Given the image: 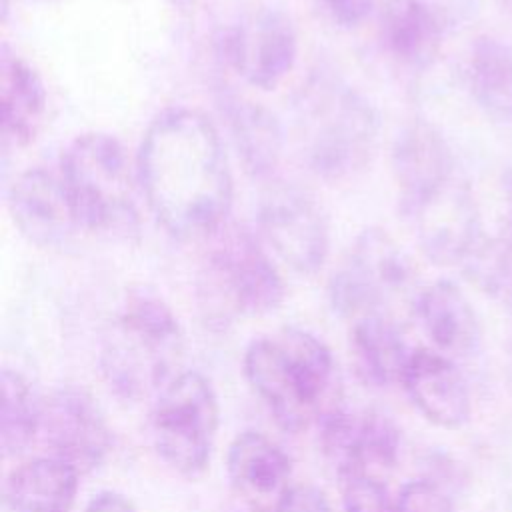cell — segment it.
<instances>
[{
    "mask_svg": "<svg viewBox=\"0 0 512 512\" xmlns=\"http://www.w3.org/2000/svg\"><path fill=\"white\" fill-rule=\"evenodd\" d=\"M0 116L4 140L14 146L30 144L46 116V90L38 72L8 46L0 56Z\"/></svg>",
    "mask_w": 512,
    "mask_h": 512,
    "instance_id": "cell-21",
    "label": "cell"
},
{
    "mask_svg": "<svg viewBox=\"0 0 512 512\" xmlns=\"http://www.w3.org/2000/svg\"><path fill=\"white\" fill-rule=\"evenodd\" d=\"M412 266L394 238L380 230H364L350 248L348 260L332 276L330 300L342 316L362 318L380 314L388 296L406 288Z\"/></svg>",
    "mask_w": 512,
    "mask_h": 512,
    "instance_id": "cell-8",
    "label": "cell"
},
{
    "mask_svg": "<svg viewBox=\"0 0 512 512\" xmlns=\"http://www.w3.org/2000/svg\"><path fill=\"white\" fill-rule=\"evenodd\" d=\"M326 14L340 26H358L372 10L374 0H320Z\"/></svg>",
    "mask_w": 512,
    "mask_h": 512,
    "instance_id": "cell-29",
    "label": "cell"
},
{
    "mask_svg": "<svg viewBox=\"0 0 512 512\" xmlns=\"http://www.w3.org/2000/svg\"><path fill=\"white\" fill-rule=\"evenodd\" d=\"M212 236L200 274L208 316L226 322L274 312L286 290L260 238L242 226H222Z\"/></svg>",
    "mask_w": 512,
    "mask_h": 512,
    "instance_id": "cell-6",
    "label": "cell"
},
{
    "mask_svg": "<svg viewBox=\"0 0 512 512\" xmlns=\"http://www.w3.org/2000/svg\"><path fill=\"white\" fill-rule=\"evenodd\" d=\"M416 318L434 350L458 360L480 350L482 326L476 308L452 280H436L414 300Z\"/></svg>",
    "mask_w": 512,
    "mask_h": 512,
    "instance_id": "cell-18",
    "label": "cell"
},
{
    "mask_svg": "<svg viewBox=\"0 0 512 512\" xmlns=\"http://www.w3.org/2000/svg\"><path fill=\"white\" fill-rule=\"evenodd\" d=\"M338 490L344 512H396L384 476L370 472H340Z\"/></svg>",
    "mask_w": 512,
    "mask_h": 512,
    "instance_id": "cell-26",
    "label": "cell"
},
{
    "mask_svg": "<svg viewBox=\"0 0 512 512\" xmlns=\"http://www.w3.org/2000/svg\"><path fill=\"white\" fill-rule=\"evenodd\" d=\"M228 124L246 170L266 178L278 166L282 154V130L274 114L254 102H234L228 110Z\"/></svg>",
    "mask_w": 512,
    "mask_h": 512,
    "instance_id": "cell-24",
    "label": "cell"
},
{
    "mask_svg": "<svg viewBox=\"0 0 512 512\" xmlns=\"http://www.w3.org/2000/svg\"><path fill=\"white\" fill-rule=\"evenodd\" d=\"M446 26L424 0H386L380 12L384 50L402 66L422 70L440 52Z\"/></svg>",
    "mask_w": 512,
    "mask_h": 512,
    "instance_id": "cell-19",
    "label": "cell"
},
{
    "mask_svg": "<svg viewBox=\"0 0 512 512\" xmlns=\"http://www.w3.org/2000/svg\"><path fill=\"white\" fill-rule=\"evenodd\" d=\"M428 260L440 266L464 264L482 238V216L472 190L452 180L428 200L404 212Z\"/></svg>",
    "mask_w": 512,
    "mask_h": 512,
    "instance_id": "cell-12",
    "label": "cell"
},
{
    "mask_svg": "<svg viewBox=\"0 0 512 512\" xmlns=\"http://www.w3.org/2000/svg\"><path fill=\"white\" fill-rule=\"evenodd\" d=\"M138 182L154 218L178 240L212 236L232 206L220 134L192 108H170L150 122L138 150Z\"/></svg>",
    "mask_w": 512,
    "mask_h": 512,
    "instance_id": "cell-1",
    "label": "cell"
},
{
    "mask_svg": "<svg viewBox=\"0 0 512 512\" xmlns=\"http://www.w3.org/2000/svg\"><path fill=\"white\" fill-rule=\"evenodd\" d=\"M262 240L292 270L318 272L330 248L328 222L314 198L294 184L270 186L258 204Z\"/></svg>",
    "mask_w": 512,
    "mask_h": 512,
    "instance_id": "cell-9",
    "label": "cell"
},
{
    "mask_svg": "<svg viewBox=\"0 0 512 512\" xmlns=\"http://www.w3.org/2000/svg\"><path fill=\"white\" fill-rule=\"evenodd\" d=\"M392 172L400 188L402 212L428 200L456 178L446 138L424 120L410 122L396 136Z\"/></svg>",
    "mask_w": 512,
    "mask_h": 512,
    "instance_id": "cell-17",
    "label": "cell"
},
{
    "mask_svg": "<svg viewBox=\"0 0 512 512\" xmlns=\"http://www.w3.org/2000/svg\"><path fill=\"white\" fill-rule=\"evenodd\" d=\"M84 512H136V508L124 494L104 490V492H98L86 504Z\"/></svg>",
    "mask_w": 512,
    "mask_h": 512,
    "instance_id": "cell-30",
    "label": "cell"
},
{
    "mask_svg": "<svg viewBox=\"0 0 512 512\" xmlns=\"http://www.w3.org/2000/svg\"><path fill=\"white\" fill-rule=\"evenodd\" d=\"M60 176L82 230L128 238L138 232L134 176L124 146L110 134L88 132L72 140Z\"/></svg>",
    "mask_w": 512,
    "mask_h": 512,
    "instance_id": "cell-5",
    "label": "cell"
},
{
    "mask_svg": "<svg viewBox=\"0 0 512 512\" xmlns=\"http://www.w3.org/2000/svg\"><path fill=\"white\" fill-rule=\"evenodd\" d=\"M0 388V446L4 456H16L40 432L42 400L36 398L30 382L10 368L2 370Z\"/></svg>",
    "mask_w": 512,
    "mask_h": 512,
    "instance_id": "cell-25",
    "label": "cell"
},
{
    "mask_svg": "<svg viewBox=\"0 0 512 512\" xmlns=\"http://www.w3.org/2000/svg\"><path fill=\"white\" fill-rule=\"evenodd\" d=\"M400 384L418 412L434 426L456 430L468 422L472 400L456 360L434 348H416L410 352Z\"/></svg>",
    "mask_w": 512,
    "mask_h": 512,
    "instance_id": "cell-16",
    "label": "cell"
},
{
    "mask_svg": "<svg viewBox=\"0 0 512 512\" xmlns=\"http://www.w3.org/2000/svg\"><path fill=\"white\" fill-rule=\"evenodd\" d=\"M468 84L482 112L512 122V44L496 36H478L470 48Z\"/></svg>",
    "mask_w": 512,
    "mask_h": 512,
    "instance_id": "cell-23",
    "label": "cell"
},
{
    "mask_svg": "<svg viewBox=\"0 0 512 512\" xmlns=\"http://www.w3.org/2000/svg\"><path fill=\"white\" fill-rule=\"evenodd\" d=\"M320 446L340 472H370L386 476L398 462L400 432L380 412H354L342 406L320 422Z\"/></svg>",
    "mask_w": 512,
    "mask_h": 512,
    "instance_id": "cell-13",
    "label": "cell"
},
{
    "mask_svg": "<svg viewBox=\"0 0 512 512\" xmlns=\"http://www.w3.org/2000/svg\"><path fill=\"white\" fill-rule=\"evenodd\" d=\"M296 130L306 164L326 180H344L370 164L378 122L354 88L318 76L296 100Z\"/></svg>",
    "mask_w": 512,
    "mask_h": 512,
    "instance_id": "cell-4",
    "label": "cell"
},
{
    "mask_svg": "<svg viewBox=\"0 0 512 512\" xmlns=\"http://www.w3.org/2000/svg\"><path fill=\"white\" fill-rule=\"evenodd\" d=\"M8 206L20 234L40 248H64L82 230L62 176L44 168H30L14 180Z\"/></svg>",
    "mask_w": 512,
    "mask_h": 512,
    "instance_id": "cell-14",
    "label": "cell"
},
{
    "mask_svg": "<svg viewBox=\"0 0 512 512\" xmlns=\"http://www.w3.org/2000/svg\"><path fill=\"white\" fill-rule=\"evenodd\" d=\"M218 426V396L204 374L178 372L156 394L150 414L152 442L174 472L196 478L208 468Z\"/></svg>",
    "mask_w": 512,
    "mask_h": 512,
    "instance_id": "cell-7",
    "label": "cell"
},
{
    "mask_svg": "<svg viewBox=\"0 0 512 512\" xmlns=\"http://www.w3.org/2000/svg\"><path fill=\"white\" fill-rule=\"evenodd\" d=\"M78 476L62 458H32L8 474L4 496L12 512H72Z\"/></svg>",
    "mask_w": 512,
    "mask_h": 512,
    "instance_id": "cell-20",
    "label": "cell"
},
{
    "mask_svg": "<svg viewBox=\"0 0 512 512\" xmlns=\"http://www.w3.org/2000/svg\"><path fill=\"white\" fill-rule=\"evenodd\" d=\"M226 472L248 512H274L292 490V462L266 434L240 432L228 446Z\"/></svg>",
    "mask_w": 512,
    "mask_h": 512,
    "instance_id": "cell-15",
    "label": "cell"
},
{
    "mask_svg": "<svg viewBox=\"0 0 512 512\" xmlns=\"http://www.w3.org/2000/svg\"><path fill=\"white\" fill-rule=\"evenodd\" d=\"M184 354L182 326L172 308L150 290L128 294L108 326L100 348V370L122 398L158 394L174 376Z\"/></svg>",
    "mask_w": 512,
    "mask_h": 512,
    "instance_id": "cell-3",
    "label": "cell"
},
{
    "mask_svg": "<svg viewBox=\"0 0 512 512\" xmlns=\"http://www.w3.org/2000/svg\"><path fill=\"white\" fill-rule=\"evenodd\" d=\"M226 52L244 82L260 90H272L296 62V28L284 10L256 8L232 28Z\"/></svg>",
    "mask_w": 512,
    "mask_h": 512,
    "instance_id": "cell-11",
    "label": "cell"
},
{
    "mask_svg": "<svg viewBox=\"0 0 512 512\" xmlns=\"http://www.w3.org/2000/svg\"><path fill=\"white\" fill-rule=\"evenodd\" d=\"M244 376L286 432H302L338 406L334 356L302 328L252 340L244 352Z\"/></svg>",
    "mask_w": 512,
    "mask_h": 512,
    "instance_id": "cell-2",
    "label": "cell"
},
{
    "mask_svg": "<svg viewBox=\"0 0 512 512\" xmlns=\"http://www.w3.org/2000/svg\"><path fill=\"white\" fill-rule=\"evenodd\" d=\"M410 352L400 330L382 314H368L354 320L350 354L362 382L376 388L400 384Z\"/></svg>",
    "mask_w": 512,
    "mask_h": 512,
    "instance_id": "cell-22",
    "label": "cell"
},
{
    "mask_svg": "<svg viewBox=\"0 0 512 512\" xmlns=\"http://www.w3.org/2000/svg\"><path fill=\"white\" fill-rule=\"evenodd\" d=\"M274 512H332V506L324 492L316 486L298 484L292 486Z\"/></svg>",
    "mask_w": 512,
    "mask_h": 512,
    "instance_id": "cell-28",
    "label": "cell"
},
{
    "mask_svg": "<svg viewBox=\"0 0 512 512\" xmlns=\"http://www.w3.org/2000/svg\"><path fill=\"white\" fill-rule=\"evenodd\" d=\"M40 432L50 456L66 460L78 472L98 468L112 448L104 412L86 390L74 386L58 388L42 400Z\"/></svg>",
    "mask_w": 512,
    "mask_h": 512,
    "instance_id": "cell-10",
    "label": "cell"
},
{
    "mask_svg": "<svg viewBox=\"0 0 512 512\" xmlns=\"http://www.w3.org/2000/svg\"><path fill=\"white\" fill-rule=\"evenodd\" d=\"M396 512H452V502L436 482L414 478L398 492Z\"/></svg>",
    "mask_w": 512,
    "mask_h": 512,
    "instance_id": "cell-27",
    "label": "cell"
}]
</instances>
